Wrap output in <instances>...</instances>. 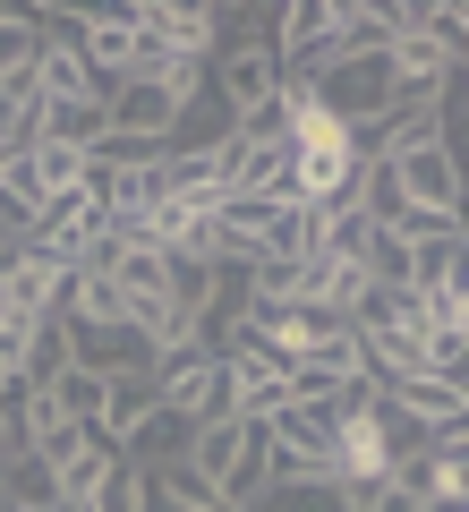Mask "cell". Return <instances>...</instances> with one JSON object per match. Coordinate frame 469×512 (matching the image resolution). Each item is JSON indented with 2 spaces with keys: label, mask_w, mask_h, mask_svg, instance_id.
<instances>
[{
  "label": "cell",
  "mask_w": 469,
  "mask_h": 512,
  "mask_svg": "<svg viewBox=\"0 0 469 512\" xmlns=\"http://www.w3.org/2000/svg\"><path fill=\"white\" fill-rule=\"evenodd\" d=\"M282 103H290V205H299V214H325V205H342L350 180H359V137H350L299 77H282Z\"/></svg>",
  "instance_id": "obj_1"
},
{
  "label": "cell",
  "mask_w": 469,
  "mask_h": 512,
  "mask_svg": "<svg viewBox=\"0 0 469 512\" xmlns=\"http://www.w3.org/2000/svg\"><path fill=\"white\" fill-rule=\"evenodd\" d=\"M299 86L316 94V103H325L333 120L350 128V137H367V128H376V120H393V111H410V103H401V77H393V60H384V52L333 60L325 77H299Z\"/></svg>",
  "instance_id": "obj_2"
},
{
  "label": "cell",
  "mask_w": 469,
  "mask_h": 512,
  "mask_svg": "<svg viewBox=\"0 0 469 512\" xmlns=\"http://www.w3.org/2000/svg\"><path fill=\"white\" fill-rule=\"evenodd\" d=\"M154 402L171 419L205 427V419H231V376H222V350L214 342H180L154 359Z\"/></svg>",
  "instance_id": "obj_3"
},
{
  "label": "cell",
  "mask_w": 469,
  "mask_h": 512,
  "mask_svg": "<svg viewBox=\"0 0 469 512\" xmlns=\"http://www.w3.org/2000/svg\"><path fill=\"white\" fill-rule=\"evenodd\" d=\"M205 94H214L222 111H256L265 94H282V60H273L265 35H222V52L205 60Z\"/></svg>",
  "instance_id": "obj_4"
},
{
  "label": "cell",
  "mask_w": 469,
  "mask_h": 512,
  "mask_svg": "<svg viewBox=\"0 0 469 512\" xmlns=\"http://www.w3.org/2000/svg\"><path fill=\"white\" fill-rule=\"evenodd\" d=\"M384 410H393L401 427H418V436H435V427H469V384L461 376H393L376 384Z\"/></svg>",
  "instance_id": "obj_5"
},
{
  "label": "cell",
  "mask_w": 469,
  "mask_h": 512,
  "mask_svg": "<svg viewBox=\"0 0 469 512\" xmlns=\"http://www.w3.org/2000/svg\"><path fill=\"white\" fill-rule=\"evenodd\" d=\"M128 461H120V444L111 436H77L69 453L52 461V495H69V504H86V495H103L111 478H120Z\"/></svg>",
  "instance_id": "obj_6"
},
{
  "label": "cell",
  "mask_w": 469,
  "mask_h": 512,
  "mask_svg": "<svg viewBox=\"0 0 469 512\" xmlns=\"http://www.w3.org/2000/svg\"><path fill=\"white\" fill-rule=\"evenodd\" d=\"M43 393H52V410H60L69 427H103V393H111V376H94V367L69 359L52 384H43Z\"/></svg>",
  "instance_id": "obj_7"
},
{
  "label": "cell",
  "mask_w": 469,
  "mask_h": 512,
  "mask_svg": "<svg viewBox=\"0 0 469 512\" xmlns=\"http://www.w3.org/2000/svg\"><path fill=\"white\" fill-rule=\"evenodd\" d=\"M145 410H154V367H120V376H111V393H103V427H94V436L120 444Z\"/></svg>",
  "instance_id": "obj_8"
},
{
  "label": "cell",
  "mask_w": 469,
  "mask_h": 512,
  "mask_svg": "<svg viewBox=\"0 0 469 512\" xmlns=\"http://www.w3.org/2000/svg\"><path fill=\"white\" fill-rule=\"evenodd\" d=\"M35 52H43V26L26 18L18 0H0V77H18V69H35Z\"/></svg>",
  "instance_id": "obj_9"
},
{
  "label": "cell",
  "mask_w": 469,
  "mask_h": 512,
  "mask_svg": "<svg viewBox=\"0 0 469 512\" xmlns=\"http://www.w3.org/2000/svg\"><path fill=\"white\" fill-rule=\"evenodd\" d=\"M0 495H9V512H43L52 504V470H43L35 453H18L9 470H0Z\"/></svg>",
  "instance_id": "obj_10"
},
{
  "label": "cell",
  "mask_w": 469,
  "mask_h": 512,
  "mask_svg": "<svg viewBox=\"0 0 469 512\" xmlns=\"http://www.w3.org/2000/svg\"><path fill=\"white\" fill-rule=\"evenodd\" d=\"M342 495H350V512H427V495H418V487H401L393 470H384L376 487H342Z\"/></svg>",
  "instance_id": "obj_11"
},
{
  "label": "cell",
  "mask_w": 469,
  "mask_h": 512,
  "mask_svg": "<svg viewBox=\"0 0 469 512\" xmlns=\"http://www.w3.org/2000/svg\"><path fill=\"white\" fill-rule=\"evenodd\" d=\"M256 512H350V495L333 487V478H325V487H273Z\"/></svg>",
  "instance_id": "obj_12"
},
{
  "label": "cell",
  "mask_w": 469,
  "mask_h": 512,
  "mask_svg": "<svg viewBox=\"0 0 469 512\" xmlns=\"http://www.w3.org/2000/svg\"><path fill=\"white\" fill-rule=\"evenodd\" d=\"M43 512H94V504H69V495H52V504H43Z\"/></svg>",
  "instance_id": "obj_13"
},
{
  "label": "cell",
  "mask_w": 469,
  "mask_h": 512,
  "mask_svg": "<svg viewBox=\"0 0 469 512\" xmlns=\"http://www.w3.org/2000/svg\"><path fill=\"white\" fill-rule=\"evenodd\" d=\"M427 512H452V504H427Z\"/></svg>",
  "instance_id": "obj_14"
},
{
  "label": "cell",
  "mask_w": 469,
  "mask_h": 512,
  "mask_svg": "<svg viewBox=\"0 0 469 512\" xmlns=\"http://www.w3.org/2000/svg\"><path fill=\"white\" fill-rule=\"evenodd\" d=\"M0 512H9V495H0Z\"/></svg>",
  "instance_id": "obj_15"
}]
</instances>
